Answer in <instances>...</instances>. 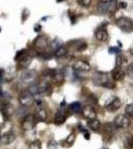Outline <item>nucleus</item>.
Segmentation results:
<instances>
[{"label":"nucleus","instance_id":"4be33fe9","mask_svg":"<svg viewBox=\"0 0 133 149\" xmlns=\"http://www.w3.org/2000/svg\"><path fill=\"white\" fill-rule=\"evenodd\" d=\"M123 143L127 149H133V135L125 134L124 138H123Z\"/></svg>","mask_w":133,"mask_h":149},{"label":"nucleus","instance_id":"f8f14e48","mask_svg":"<svg viewBox=\"0 0 133 149\" xmlns=\"http://www.w3.org/2000/svg\"><path fill=\"white\" fill-rule=\"evenodd\" d=\"M34 45L38 49H45V48L48 47L49 42H48L47 38L45 36H39V37H37L35 41H34Z\"/></svg>","mask_w":133,"mask_h":149},{"label":"nucleus","instance_id":"58836bf2","mask_svg":"<svg viewBox=\"0 0 133 149\" xmlns=\"http://www.w3.org/2000/svg\"><path fill=\"white\" fill-rule=\"evenodd\" d=\"M130 53H131V54L133 55V49H131V50H130Z\"/></svg>","mask_w":133,"mask_h":149},{"label":"nucleus","instance_id":"aec40b11","mask_svg":"<svg viewBox=\"0 0 133 149\" xmlns=\"http://www.w3.org/2000/svg\"><path fill=\"white\" fill-rule=\"evenodd\" d=\"M2 114L4 115L6 119H8L9 117L13 114V107H11L9 103H5V104L2 107Z\"/></svg>","mask_w":133,"mask_h":149},{"label":"nucleus","instance_id":"a211bd4d","mask_svg":"<svg viewBox=\"0 0 133 149\" xmlns=\"http://www.w3.org/2000/svg\"><path fill=\"white\" fill-rule=\"evenodd\" d=\"M15 138H16L15 134L12 133V132H8V133L3 134V135L1 136V139H0V140L7 145V144H10L13 142V141L15 140Z\"/></svg>","mask_w":133,"mask_h":149},{"label":"nucleus","instance_id":"ddd939ff","mask_svg":"<svg viewBox=\"0 0 133 149\" xmlns=\"http://www.w3.org/2000/svg\"><path fill=\"white\" fill-rule=\"evenodd\" d=\"M120 107H121V102H120V100H119V98H117V97L113 98L111 102H109L107 104L105 105L106 109H107L111 112L116 111L117 109H120Z\"/></svg>","mask_w":133,"mask_h":149},{"label":"nucleus","instance_id":"473e14b6","mask_svg":"<svg viewBox=\"0 0 133 149\" xmlns=\"http://www.w3.org/2000/svg\"><path fill=\"white\" fill-rule=\"evenodd\" d=\"M79 129H81V131L84 133V138L86 139V140H88L89 139V133L88 131L86 130V129H84V128H81V126H79Z\"/></svg>","mask_w":133,"mask_h":149},{"label":"nucleus","instance_id":"39448f33","mask_svg":"<svg viewBox=\"0 0 133 149\" xmlns=\"http://www.w3.org/2000/svg\"><path fill=\"white\" fill-rule=\"evenodd\" d=\"M19 103L23 107H31V105L34 103V97L31 93H29L28 91H25V92H22L20 93L18 97Z\"/></svg>","mask_w":133,"mask_h":149},{"label":"nucleus","instance_id":"2f4dec72","mask_svg":"<svg viewBox=\"0 0 133 149\" xmlns=\"http://www.w3.org/2000/svg\"><path fill=\"white\" fill-rule=\"evenodd\" d=\"M108 51H109V53H111V54H119V53L121 52V49L118 47H110Z\"/></svg>","mask_w":133,"mask_h":149},{"label":"nucleus","instance_id":"4468645a","mask_svg":"<svg viewBox=\"0 0 133 149\" xmlns=\"http://www.w3.org/2000/svg\"><path fill=\"white\" fill-rule=\"evenodd\" d=\"M32 62V58L29 55H24L23 57H21L18 61V68L19 69H27L28 66Z\"/></svg>","mask_w":133,"mask_h":149},{"label":"nucleus","instance_id":"0eeeda50","mask_svg":"<svg viewBox=\"0 0 133 149\" xmlns=\"http://www.w3.org/2000/svg\"><path fill=\"white\" fill-rule=\"evenodd\" d=\"M36 124V117L34 115L28 114L25 117H23L22 121H21V126L24 130H32L35 127Z\"/></svg>","mask_w":133,"mask_h":149},{"label":"nucleus","instance_id":"20e7f679","mask_svg":"<svg viewBox=\"0 0 133 149\" xmlns=\"http://www.w3.org/2000/svg\"><path fill=\"white\" fill-rule=\"evenodd\" d=\"M37 78H38L37 72L30 70V71H26L22 73L20 77V80L25 85H33L35 83V81L37 80Z\"/></svg>","mask_w":133,"mask_h":149},{"label":"nucleus","instance_id":"7c9ffc66","mask_svg":"<svg viewBox=\"0 0 133 149\" xmlns=\"http://www.w3.org/2000/svg\"><path fill=\"white\" fill-rule=\"evenodd\" d=\"M58 146H59V144L56 142L55 140L49 141V143H48V148L49 149H57Z\"/></svg>","mask_w":133,"mask_h":149},{"label":"nucleus","instance_id":"bb28decb","mask_svg":"<svg viewBox=\"0 0 133 149\" xmlns=\"http://www.w3.org/2000/svg\"><path fill=\"white\" fill-rule=\"evenodd\" d=\"M17 115L20 117H25L26 115H28V107L21 105L20 107H18L17 109Z\"/></svg>","mask_w":133,"mask_h":149},{"label":"nucleus","instance_id":"393cba45","mask_svg":"<svg viewBox=\"0 0 133 149\" xmlns=\"http://www.w3.org/2000/svg\"><path fill=\"white\" fill-rule=\"evenodd\" d=\"M75 140H76V134H75L74 132H72V133L67 137L66 140H65V143L66 144H64V146L70 147V146H72V144L75 143Z\"/></svg>","mask_w":133,"mask_h":149},{"label":"nucleus","instance_id":"f257e3e1","mask_svg":"<svg viewBox=\"0 0 133 149\" xmlns=\"http://www.w3.org/2000/svg\"><path fill=\"white\" fill-rule=\"evenodd\" d=\"M93 81L94 85L98 86H103L106 88H114L115 83L114 80L112 79L111 74L103 72H96L93 76Z\"/></svg>","mask_w":133,"mask_h":149},{"label":"nucleus","instance_id":"f03ea898","mask_svg":"<svg viewBox=\"0 0 133 149\" xmlns=\"http://www.w3.org/2000/svg\"><path fill=\"white\" fill-rule=\"evenodd\" d=\"M115 24L124 33H131L133 31V21L127 17H120L116 19Z\"/></svg>","mask_w":133,"mask_h":149},{"label":"nucleus","instance_id":"c85d7f7f","mask_svg":"<svg viewBox=\"0 0 133 149\" xmlns=\"http://www.w3.org/2000/svg\"><path fill=\"white\" fill-rule=\"evenodd\" d=\"M61 46H63V45H62V42H61V41H59L58 39L54 40L52 43H51V48H52L53 50H55V51H56V50H57L59 47H61Z\"/></svg>","mask_w":133,"mask_h":149},{"label":"nucleus","instance_id":"f704fd0d","mask_svg":"<svg viewBox=\"0 0 133 149\" xmlns=\"http://www.w3.org/2000/svg\"><path fill=\"white\" fill-rule=\"evenodd\" d=\"M126 6H127L126 2H122V3H120V4H119V7H120V8H122V9H124Z\"/></svg>","mask_w":133,"mask_h":149},{"label":"nucleus","instance_id":"ea45409f","mask_svg":"<svg viewBox=\"0 0 133 149\" xmlns=\"http://www.w3.org/2000/svg\"><path fill=\"white\" fill-rule=\"evenodd\" d=\"M0 139H1V135H0Z\"/></svg>","mask_w":133,"mask_h":149},{"label":"nucleus","instance_id":"b1692460","mask_svg":"<svg viewBox=\"0 0 133 149\" xmlns=\"http://www.w3.org/2000/svg\"><path fill=\"white\" fill-rule=\"evenodd\" d=\"M67 53H68V49H67V48L65 47V46H61V47H59L55 51V56L58 57V58H61V57L66 56Z\"/></svg>","mask_w":133,"mask_h":149},{"label":"nucleus","instance_id":"c756f323","mask_svg":"<svg viewBox=\"0 0 133 149\" xmlns=\"http://www.w3.org/2000/svg\"><path fill=\"white\" fill-rule=\"evenodd\" d=\"M78 3L83 7H88L91 4V0H78Z\"/></svg>","mask_w":133,"mask_h":149},{"label":"nucleus","instance_id":"1a4fd4ad","mask_svg":"<svg viewBox=\"0 0 133 149\" xmlns=\"http://www.w3.org/2000/svg\"><path fill=\"white\" fill-rule=\"evenodd\" d=\"M94 36H95L96 40L100 41V42H106L108 40V33L105 29V26L102 25L98 29H96Z\"/></svg>","mask_w":133,"mask_h":149},{"label":"nucleus","instance_id":"f3484780","mask_svg":"<svg viewBox=\"0 0 133 149\" xmlns=\"http://www.w3.org/2000/svg\"><path fill=\"white\" fill-rule=\"evenodd\" d=\"M35 117L36 119H38L39 121H44L47 118V111L45 110V109H43L42 107H39L36 110L35 113Z\"/></svg>","mask_w":133,"mask_h":149},{"label":"nucleus","instance_id":"72a5a7b5","mask_svg":"<svg viewBox=\"0 0 133 149\" xmlns=\"http://www.w3.org/2000/svg\"><path fill=\"white\" fill-rule=\"evenodd\" d=\"M127 71H128V74H129L131 77H133V63L130 64V65H128Z\"/></svg>","mask_w":133,"mask_h":149},{"label":"nucleus","instance_id":"e433bc0d","mask_svg":"<svg viewBox=\"0 0 133 149\" xmlns=\"http://www.w3.org/2000/svg\"><path fill=\"white\" fill-rule=\"evenodd\" d=\"M34 29H35V31H39V30H40V29H41V27H40V26H39V25H38V26H37V27H36V28H34Z\"/></svg>","mask_w":133,"mask_h":149},{"label":"nucleus","instance_id":"4c0bfd02","mask_svg":"<svg viewBox=\"0 0 133 149\" xmlns=\"http://www.w3.org/2000/svg\"><path fill=\"white\" fill-rule=\"evenodd\" d=\"M100 2H109V1H111V0H100Z\"/></svg>","mask_w":133,"mask_h":149},{"label":"nucleus","instance_id":"5701e85b","mask_svg":"<svg viewBox=\"0 0 133 149\" xmlns=\"http://www.w3.org/2000/svg\"><path fill=\"white\" fill-rule=\"evenodd\" d=\"M28 92L31 93L33 95H40L41 91H40V86L38 84H33V85H30V86L28 88Z\"/></svg>","mask_w":133,"mask_h":149},{"label":"nucleus","instance_id":"a878e982","mask_svg":"<svg viewBox=\"0 0 133 149\" xmlns=\"http://www.w3.org/2000/svg\"><path fill=\"white\" fill-rule=\"evenodd\" d=\"M69 109L74 112H79L81 110V104L79 102H72L71 104L69 105Z\"/></svg>","mask_w":133,"mask_h":149},{"label":"nucleus","instance_id":"6ab92c4d","mask_svg":"<svg viewBox=\"0 0 133 149\" xmlns=\"http://www.w3.org/2000/svg\"><path fill=\"white\" fill-rule=\"evenodd\" d=\"M52 80L54 81L57 85H61L65 80V74L62 71H55V73L52 77Z\"/></svg>","mask_w":133,"mask_h":149},{"label":"nucleus","instance_id":"423d86ee","mask_svg":"<svg viewBox=\"0 0 133 149\" xmlns=\"http://www.w3.org/2000/svg\"><path fill=\"white\" fill-rule=\"evenodd\" d=\"M113 123L118 128H127L130 125V119L127 114H118L115 116Z\"/></svg>","mask_w":133,"mask_h":149},{"label":"nucleus","instance_id":"2eb2a0df","mask_svg":"<svg viewBox=\"0 0 133 149\" xmlns=\"http://www.w3.org/2000/svg\"><path fill=\"white\" fill-rule=\"evenodd\" d=\"M66 118H67V114L64 110H58V112L56 113L55 115V123L57 125H61V124L64 123L66 121Z\"/></svg>","mask_w":133,"mask_h":149},{"label":"nucleus","instance_id":"dca6fc26","mask_svg":"<svg viewBox=\"0 0 133 149\" xmlns=\"http://www.w3.org/2000/svg\"><path fill=\"white\" fill-rule=\"evenodd\" d=\"M115 64H116V67L121 69H125L126 67H128L127 59L122 55H117L116 59H115Z\"/></svg>","mask_w":133,"mask_h":149},{"label":"nucleus","instance_id":"cd10ccee","mask_svg":"<svg viewBox=\"0 0 133 149\" xmlns=\"http://www.w3.org/2000/svg\"><path fill=\"white\" fill-rule=\"evenodd\" d=\"M125 113H126L128 116L133 117V103H129L125 107Z\"/></svg>","mask_w":133,"mask_h":149},{"label":"nucleus","instance_id":"9d476101","mask_svg":"<svg viewBox=\"0 0 133 149\" xmlns=\"http://www.w3.org/2000/svg\"><path fill=\"white\" fill-rule=\"evenodd\" d=\"M125 76H126V73H125L124 69L118 68V67H116L115 69H113L112 72H111V77H112V79L115 81H122L123 79L125 78Z\"/></svg>","mask_w":133,"mask_h":149},{"label":"nucleus","instance_id":"c9c22d12","mask_svg":"<svg viewBox=\"0 0 133 149\" xmlns=\"http://www.w3.org/2000/svg\"><path fill=\"white\" fill-rule=\"evenodd\" d=\"M3 74H4V71H3V70L0 69V81H1L2 78H3Z\"/></svg>","mask_w":133,"mask_h":149},{"label":"nucleus","instance_id":"9b49d317","mask_svg":"<svg viewBox=\"0 0 133 149\" xmlns=\"http://www.w3.org/2000/svg\"><path fill=\"white\" fill-rule=\"evenodd\" d=\"M83 114L86 118L88 119H94L96 118V110L94 109L91 105H86L83 109Z\"/></svg>","mask_w":133,"mask_h":149},{"label":"nucleus","instance_id":"6e6552de","mask_svg":"<svg viewBox=\"0 0 133 149\" xmlns=\"http://www.w3.org/2000/svg\"><path fill=\"white\" fill-rule=\"evenodd\" d=\"M72 69L78 72H88L91 70V65L84 60H78L72 64Z\"/></svg>","mask_w":133,"mask_h":149},{"label":"nucleus","instance_id":"a19ab883","mask_svg":"<svg viewBox=\"0 0 133 149\" xmlns=\"http://www.w3.org/2000/svg\"><path fill=\"white\" fill-rule=\"evenodd\" d=\"M0 31H1V29H0Z\"/></svg>","mask_w":133,"mask_h":149},{"label":"nucleus","instance_id":"412c9836","mask_svg":"<svg viewBox=\"0 0 133 149\" xmlns=\"http://www.w3.org/2000/svg\"><path fill=\"white\" fill-rule=\"evenodd\" d=\"M88 126L91 129V130L97 131L98 129L100 128L101 124H100V121L98 120V119L94 118V119H89V120L88 121Z\"/></svg>","mask_w":133,"mask_h":149},{"label":"nucleus","instance_id":"7ed1b4c3","mask_svg":"<svg viewBox=\"0 0 133 149\" xmlns=\"http://www.w3.org/2000/svg\"><path fill=\"white\" fill-rule=\"evenodd\" d=\"M117 1L116 0H111L109 2H100L97 4V10L100 13H111L116 10Z\"/></svg>","mask_w":133,"mask_h":149}]
</instances>
